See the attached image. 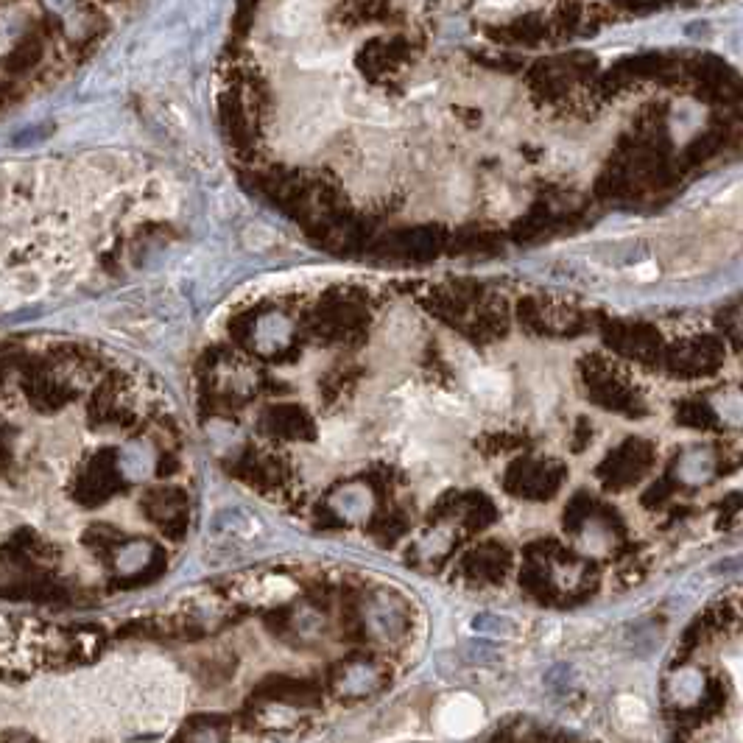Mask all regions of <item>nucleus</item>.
Returning <instances> with one entry per match:
<instances>
[{
	"instance_id": "obj_1",
	"label": "nucleus",
	"mask_w": 743,
	"mask_h": 743,
	"mask_svg": "<svg viewBox=\"0 0 743 743\" xmlns=\"http://www.w3.org/2000/svg\"><path fill=\"white\" fill-rule=\"evenodd\" d=\"M174 743H227V730L218 721L199 718V721H190Z\"/></svg>"
},
{
	"instance_id": "obj_2",
	"label": "nucleus",
	"mask_w": 743,
	"mask_h": 743,
	"mask_svg": "<svg viewBox=\"0 0 743 743\" xmlns=\"http://www.w3.org/2000/svg\"><path fill=\"white\" fill-rule=\"evenodd\" d=\"M14 743H28V741H14Z\"/></svg>"
}]
</instances>
